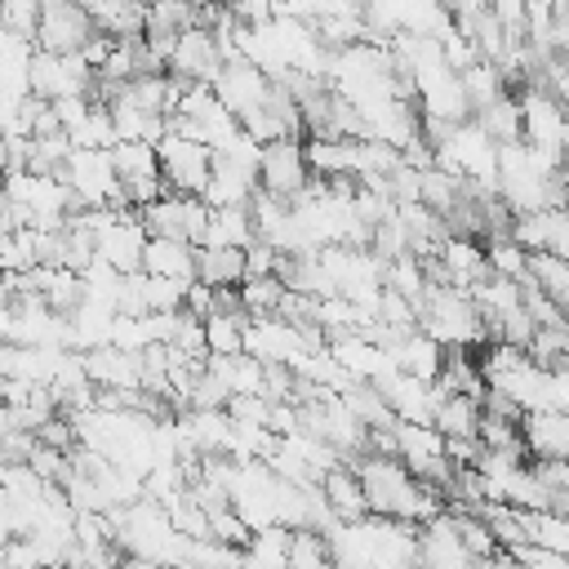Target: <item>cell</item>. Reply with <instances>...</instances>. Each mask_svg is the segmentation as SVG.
Instances as JSON below:
<instances>
[{"mask_svg":"<svg viewBox=\"0 0 569 569\" xmlns=\"http://www.w3.org/2000/svg\"><path fill=\"white\" fill-rule=\"evenodd\" d=\"M360 471V485H365V502H369V516H382V520H405V525H427L436 520L440 511H449L445 502V489L418 480L400 458H387V453H365L351 462Z\"/></svg>","mask_w":569,"mask_h":569,"instance_id":"obj_1","label":"cell"},{"mask_svg":"<svg viewBox=\"0 0 569 569\" xmlns=\"http://www.w3.org/2000/svg\"><path fill=\"white\" fill-rule=\"evenodd\" d=\"M418 329L427 338H436L445 351H476V347L493 342V333L480 320L471 293L453 289V284H431L427 289V298L418 302Z\"/></svg>","mask_w":569,"mask_h":569,"instance_id":"obj_2","label":"cell"},{"mask_svg":"<svg viewBox=\"0 0 569 569\" xmlns=\"http://www.w3.org/2000/svg\"><path fill=\"white\" fill-rule=\"evenodd\" d=\"M58 178L71 187L76 209H129L111 151H71L67 164L58 169Z\"/></svg>","mask_w":569,"mask_h":569,"instance_id":"obj_3","label":"cell"},{"mask_svg":"<svg viewBox=\"0 0 569 569\" xmlns=\"http://www.w3.org/2000/svg\"><path fill=\"white\" fill-rule=\"evenodd\" d=\"M391 436H396V458H400L418 480H427V485H436V489H449L453 462H449V453H445V436H440L431 422H396Z\"/></svg>","mask_w":569,"mask_h":569,"instance_id":"obj_4","label":"cell"},{"mask_svg":"<svg viewBox=\"0 0 569 569\" xmlns=\"http://www.w3.org/2000/svg\"><path fill=\"white\" fill-rule=\"evenodd\" d=\"M520 102V138L538 151H551V156H565V142H569V107L547 93L542 84H525V93L516 98Z\"/></svg>","mask_w":569,"mask_h":569,"instance_id":"obj_5","label":"cell"},{"mask_svg":"<svg viewBox=\"0 0 569 569\" xmlns=\"http://www.w3.org/2000/svg\"><path fill=\"white\" fill-rule=\"evenodd\" d=\"M156 156H160V178H164L169 191H178V196H204L209 173H213V151L204 142H191L182 133H164L156 142Z\"/></svg>","mask_w":569,"mask_h":569,"instance_id":"obj_6","label":"cell"},{"mask_svg":"<svg viewBox=\"0 0 569 569\" xmlns=\"http://www.w3.org/2000/svg\"><path fill=\"white\" fill-rule=\"evenodd\" d=\"M111 164H116V178H120V191H124L129 209H147L151 200L169 196V187L160 178V156H156L151 142H116Z\"/></svg>","mask_w":569,"mask_h":569,"instance_id":"obj_7","label":"cell"},{"mask_svg":"<svg viewBox=\"0 0 569 569\" xmlns=\"http://www.w3.org/2000/svg\"><path fill=\"white\" fill-rule=\"evenodd\" d=\"M311 187V164H307V147L302 138H280V142H262V164H258V191L276 196V200H293Z\"/></svg>","mask_w":569,"mask_h":569,"instance_id":"obj_8","label":"cell"},{"mask_svg":"<svg viewBox=\"0 0 569 569\" xmlns=\"http://www.w3.org/2000/svg\"><path fill=\"white\" fill-rule=\"evenodd\" d=\"M307 351H316L298 325L280 320V316H249L244 320V356H253L258 365H298Z\"/></svg>","mask_w":569,"mask_h":569,"instance_id":"obj_9","label":"cell"},{"mask_svg":"<svg viewBox=\"0 0 569 569\" xmlns=\"http://www.w3.org/2000/svg\"><path fill=\"white\" fill-rule=\"evenodd\" d=\"M147 236H173V240H187V244H200L204 240V222H209V204L200 196H160L151 200L147 209H138Z\"/></svg>","mask_w":569,"mask_h":569,"instance_id":"obj_10","label":"cell"},{"mask_svg":"<svg viewBox=\"0 0 569 569\" xmlns=\"http://www.w3.org/2000/svg\"><path fill=\"white\" fill-rule=\"evenodd\" d=\"M93 18L80 0H44L40 27H36V49L44 53H80L93 36Z\"/></svg>","mask_w":569,"mask_h":569,"instance_id":"obj_11","label":"cell"},{"mask_svg":"<svg viewBox=\"0 0 569 569\" xmlns=\"http://www.w3.org/2000/svg\"><path fill=\"white\" fill-rule=\"evenodd\" d=\"M227 58L213 40L209 27H187L178 31V44H173V58H169V76L187 80V84H213L222 76Z\"/></svg>","mask_w":569,"mask_h":569,"instance_id":"obj_12","label":"cell"},{"mask_svg":"<svg viewBox=\"0 0 569 569\" xmlns=\"http://www.w3.org/2000/svg\"><path fill=\"white\" fill-rule=\"evenodd\" d=\"M271 80H267V71H258L253 62H244V58H231L227 67H222V76L213 80V93H218V102L236 116V120H249L267 98H271Z\"/></svg>","mask_w":569,"mask_h":569,"instance_id":"obj_13","label":"cell"},{"mask_svg":"<svg viewBox=\"0 0 569 569\" xmlns=\"http://www.w3.org/2000/svg\"><path fill=\"white\" fill-rule=\"evenodd\" d=\"M520 436L529 462H569V413L565 409H533L520 418Z\"/></svg>","mask_w":569,"mask_h":569,"instance_id":"obj_14","label":"cell"},{"mask_svg":"<svg viewBox=\"0 0 569 569\" xmlns=\"http://www.w3.org/2000/svg\"><path fill=\"white\" fill-rule=\"evenodd\" d=\"M378 391L387 396L396 422H431L436 418V405L445 400V391L436 382H422V378H409V373H391L378 382Z\"/></svg>","mask_w":569,"mask_h":569,"instance_id":"obj_15","label":"cell"},{"mask_svg":"<svg viewBox=\"0 0 569 569\" xmlns=\"http://www.w3.org/2000/svg\"><path fill=\"white\" fill-rule=\"evenodd\" d=\"M84 356V373L93 387L102 391H142V360L120 351V347H93L80 351Z\"/></svg>","mask_w":569,"mask_h":569,"instance_id":"obj_16","label":"cell"},{"mask_svg":"<svg viewBox=\"0 0 569 569\" xmlns=\"http://www.w3.org/2000/svg\"><path fill=\"white\" fill-rule=\"evenodd\" d=\"M196 253L200 244L173 240V236H151L142 249V271L160 276V280H178V284H196Z\"/></svg>","mask_w":569,"mask_h":569,"instance_id":"obj_17","label":"cell"},{"mask_svg":"<svg viewBox=\"0 0 569 569\" xmlns=\"http://www.w3.org/2000/svg\"><path fill=\"white\" fill-rule=\"evenodd\" d=\"M320 498H325L333 520H365L369 516L365 485H360V471L351 462H338V467H329L320 476Z\"/></svg>","mask_w":569,"mask_h":569,"instance_id":"obj_18","label":"cell"},{"mask_svg":"<svg viewBox=\"0 0 569 569\" xmlns=\"http://www.w3.org/2000/svg\"><path fill=\"white\" fill-rule=\"evenodd\" d=\"M258 196V173L231 164L227 156H213V173H209V187H204V204L209 209H236V204H249Z\"/></svg>","mask_w":569,"mask_h":569,"instance_id":"obj_19","label":"cell"},{"mask_svg":"<svg viewBox=\"0 0 569 569\" xmlns=\"http://www.w3.org/2000/svg\"><path fill=\"white\" fill-rule=\"evenodd\" d=\"M387 351H391V360H396V369H400V373L422 378V382H436V378H440V369H445V356H449V351H445L436 338H427L422 329H413V333L396 338Z\"/></svg>","mask_w":569,"mask_h":569,"instance_id":"obj_20","label":"cell"},{"mask_svg":"<svg viewBox=\"0 0 569 569\" xmlns=\"http://www.w3.org/2000/svg\"><path fill=\"white\" fill-rule=\"evenodd\" d=\"M253 240H258V236H253L249 204H236V209H209L200 249H249Z\"/></svg>","mask_w":569,"mask_h":569,"instance_id":"obj_21","label":"cell"},{"mask_svg":"<svg viewBox=\"0 0 569 569\" xmlns=\"http://www.w3.org/2000/svg\"><path fill=\"white\" fill-rule=\"evenodd\" d=\"M480 418H485L480 400H471V396H445V400L436 405L431 427H436L445 440H480Z\"/></svg>","mask_w":569,"mask_h":569,"instance_id":"obj_22","label":"cell"},{"mask_svg":"<svg viewBox=\"0 0 569 569\" xmlns=\"http://www.w3.org/2000/svg\"><path fill=\"white\" fill-rule=\"evenodd\" d=\"M289 542H293V529H284V525L253 529L249 542H244V565L240 569H289Z\"/></svg>","mask_w":569,"mask_h":569,"instance_id":"obj_23","label":"cell"},{"mask_svg":"<svg viewBox=\"0 0 569 569\" xmlns=\"http://www.w3.org/2000/svg\"><path fill=\"white\" fill-rule=\"evenodd\" d=\"M196 280L209 289H240L244 284V249H200Z\"/></svg>","mask_w":569,"mask_h":569,"instance_id":"obj_24","label":"cell"},{"mask_svg":"<svg viewBox=\"0 0 569 569\" xmlns=\"http://www.w3.org/2000/svg\"><path fill=\"white\" fill-rule=\"evenodd\" d=\"M520 529H525V547L569 556V516H560V511H520Z\"/></svg>","mask_w":569,"mask_h":569,"instance_id":"obj_25","label":"cell"},{"mask_svg":"<svg viewBox=\"0 0 569 569\" xmlns=\"http://www.w3.org/2000/svg\"><path fill=\"white\" fill-rule=\"evenodd\" d=\"M471 302H476V311H480V320L493 329L511 307H520V284L516 280H502V276H485V280H476L471 289Z\"/></svg>","mask_w":569,"mask_h":569,"instance_id":"obj_26","label":"cell"},{"mask_svg":"<svg viewBox=\"0 0 569 569\" xmlns=\"http://www.w3.org/2000/svg\"><path fill=\"white\" fill-rule=\"evenodd\" d=\"M67 142H71V151H111L120 142V133H116V120H111L107 102H93L89 116L76 129H67Z\"/></svg>","mask_w":569,"mask_h":569,"instance_id":"obj_27","label":"cell"},{"mask_svg":"<svg viewBox=\"0 0 569 569\" xmlns=\"http://www.w3.org/2000/svg\"><path fill=\"white\" fill-rule=\"evenodd\" d=\"M458 80H462V93H467V102H471V116L485 111V107H493L498 98H507V76H502L493 62L467 67Z\"/></svg>","mask_w":569,"mask_h":569,"instance_id":"obj_28","label":"cell"},{"mask_svg":"<svg viewBox=\"0 0 569 569\" xmlns=\"http://www.w3.org/2000/svg\"><path fill=\"white\" fill-rule=\"evenodd\" d=\"M529 258H533V253H525L511 236H493V240L485 244L489 276H502V280H516V284H525V280H529Z\"/></svg>","mask_w":569,"mask_h":569,"instance_id":"obj_29","label":"cell"},{"mask_svg":"<svg viewBox=\"0 0 569 569\" xmlns=\"http://www.w3.org/2000/svg\"><path fill=\"white\" fill-rule=\"evenodd\" d=\"M498 147H507V142H520V102L507 93V98H498L493 107H485V111H476L471 116Z\"/></svg>","mask_w":569,"mask_h":569,"instance_id":"obj_30","label":"cell"},{"mask_svg":"<svg viewBox=\"0 0 569 569\" xmlns=\"http://www.w3.org/2000/svg\"><path fill=\"white\" fill-rule=\"evenodd\" d=\"M244 320L249 316H204L209 356H244Z\"/></svg>","mask_w":569,"mask_h":569,"instance_id":"obj_31","label":"cell"},{"mask_svg":"<svg viewBox=\"0 0 569 569\" xmlns=\"http://www.w3.org/2000/svg\"><path fill=\"white\" fill-rule=\"evenodd\" d=\"M284 280L280 276H258V280H244L240 284V302H244V316H280V302H284Z\"/></svg>","mask_w":569,"mask_h":569,"instance_id":"obj_32","label":"cell"},{"mask_svg":"<svg viewBox=\"0 0 569 569\" xmlns=\"http://www.w3.org/2000/svg\"><path fill=\"white\" fill-rule=\"evenodd\" d=\"M289 569H333L329 538H325L320 529H293V542H289Z\"/></svg>","mask_w":569,"mask_h":569,"instance_id":"obj_33","label":"cell"},{"mask_svg":"<svg viewBox=\"0 0 569 569\" xmlns=\"http://www.w3.org/2000/svg\"><path fill=\"white\" fill-rule=\"evenodd\" d=\"M44 302H49L58 316H71V311L84 302V276L71 271V267H53V271H49V284H44Z\"/></svg>","mask_w":569,"mask_h":569,"instance_id":"obj_34","label":"cell"},{"mask_svg":"<svg viewBox=\"0 0 569 569\" xmlns=\"http://www.w3.org/2000/svg\"><path fill=\"white\" fill-rule=\"evenodd\" d=\"M187 289L191 284H178V280H160V276L138 271V293H142V307L147 311H182L187 307Z\"/></svg>","mask_w":569,"mask_h":569,"instance_id":"obj_35","label":"cell"},{"mask_svg":"<svg viewBox=\"0 0 569 569\" xmlns=\"http://www.w3.org/2000/svg\"><path fill=\"white\" fill-rule=\"evenodd\" d=\"M529 280H533L538 289H547V293L569 311V262H560V258H551V253H533V258H529Z\"/></svg>","mask_w":569,"mask_h":569,"instance_id":"obj_36","label":"cell"},{"mask_svg":"<svg viewBox=\"0 0 569 569\" xmlns=\"http://www.w3.org/2000/svg\"><path fill=\"white\" fill-rule=\"evenodd\" d=\"M40 9H44V0H0V22H4V31H13V36L36 44Z\"/></svg>","mask_w":569,"mask_h":569,"instance_id":"obj_37","label":"cell"},{"mask_svg":"<svg viewBox=\"0 0 569 569\" xmlns=\"http://www.w3.org/2000/svg\"><path fill=\"white\" fill-rule=\"evenodd\" d=\"M276 267H280V253H276L267 240H253V244L244 249V280H258V276H276Z\"/></svg>","mask_w":569,"mask_h":569,"instance_id":"obj_38","label":"cell"},{"mask_svg":"<svg viewBox=\"0 0 569 569\" xmlns=\"http://www.w3.org/2000/svg\"><path fill=\"white\" fill-rule=\"evenodd\" d=\"M489 13L502 22L511 40H525V0H489Z\"/></svg>","mask_w":569,"mask_h":569,"instance_id":"obj_39","label":"cell"},{"mask_svg":"<svg viewBox=\"0 0 569 569\" xmlns=\"http://www.w3.org/2000/svg\"><path fill=\"white\" fill-rule=\"evenodd\" d=\"M471 569H525L511 551H498V556H485V560H471Z\"/></svg>","mask_w":569,"mask_h":569,"instance_id":"obj_40","label":"cell"},{"mask_svg":"<svg viewBox=\"0 0 569 569\" xmlns=\"http://www.w3.org/2000/svg\"><path fill=\"white\" fill-rule=\"evenodd\" d=\"M0 569H9V565H4V560H0Z\"/></svg>","mask_w":569,"mask_h":569,"instance_id":"obj_41","label":"cell"},{"mask_svg":"<svg viewBox=\"0 0 569 569\" xmlns=\"http://www.w3.org/2000/svg\"><path fill=\"white\" fill-rule=\"evenodd\" d=\"M0 138H4V129H0Z\"/></svg>","mask_w":569,"mask_h":569,"instance_id":"obj_42","label":"cell"}]
</instances>
